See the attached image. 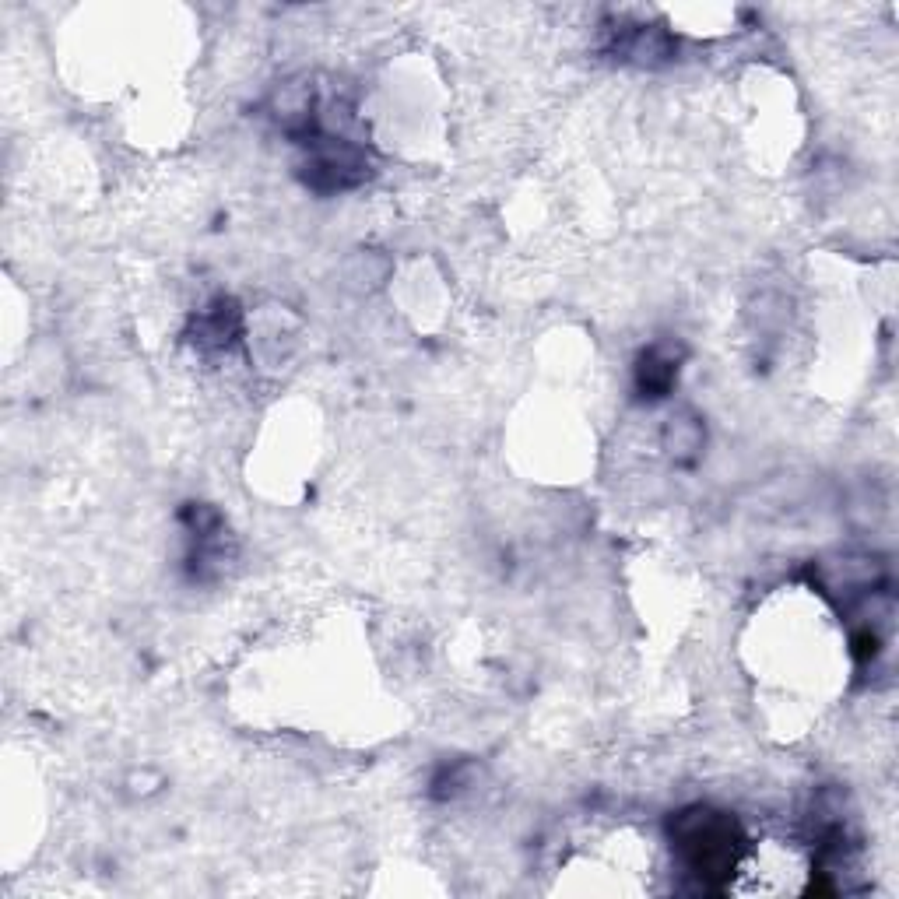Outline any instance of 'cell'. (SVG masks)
<instances>
[{"mask_svg":"<svg viewBox=\"0 0 899 899\" xmlns=\"http://www.w3.org/2000/svg\"><path fill=\"white\" fill-rule=\"evenodd\" d=\"M675 359L671 355H661V352H647L643 355V366H640V383L643 390H650V397H661L664 390L671 387V380H675Z\"/></svg>","mask_w":899,"mask_h":899,"instance_id":"6da1fadb","label":"cell"}]
</instances>
